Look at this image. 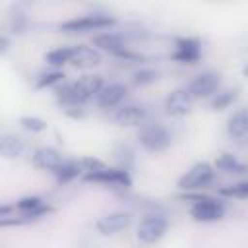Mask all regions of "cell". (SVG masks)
Here are the masks:
<instances>
[{
	"mask_svg": "<svg viewBox=\"0 0 248 248\" xmlns=\"http://www.w3.org/2000/svg\"><path fill=\"white\" fill-rule=\"evenodd\" d=\"M33 161H35L37 167L52 170V172L64 163L62 153L58 149H54V147H41V149H37L35 155H33Z\"/></svg>",
	"mask_w": 248,
	"mask_h": 248,
	"instance_id": "15",
	"label": "cell"
},
{
	"mask_svg": "<svg viewBox=\"0 0 248 248\" xmlns=\"http://www.w3.org/2000/svg\"><path fill=\"white\" fill-rule=\"evenodd\" d=\"M70 64L78 66V68H91L101 64V52L93 46H85V45H78L72 46V58Z\"/></svg>",
	"mask_w": 248,
	"mask_h": 248,
	"instance_id": "12",
	"label": "cell"
},
{
	"mask_svg": "<svg viewBox=\"0 0 248 248\" xmlns=\"http://www.w3.org/2000/svg\"><path fill=\"white\" fill-rule=\"evenodd\" d=\"M167 227H169L167 219H163V217H159V215H151V217H145V219L140 223L136 234H138V238H140L141 242L153 244V242H157V240H161V238L165 236Z\"/></svg>",
	"mask_w": 248,
	"mask_h": 248,
	"instance_id": "6",
	"label": "cell"
},
{
	"mask_svg": "<svg viewBox=\"0 0 248 248\" xmlns=\"http://www.w3.org/2000/svg\"><path fill=\"white\" fill-rule=\"evenodd\" d=\"M25 151V143L17 136H2L0 138V155L8 159H17Z\"/></svg>",
	"mask_w": 248,
	"mask_h": 248,
	"instance_id": "18",
	"label": "cell"
},
{
	"mask_svg": "<svg viewBox=\"0 0 248 248\" xmlns=\"http://www.w3.org/2000/svg\"><path fill=\"white\" fill-rule=\"evenodd\" d=\"M219 194H223V196H231V198H240V200H244L246 196H248V182H238V184H231V186H225V188H221L219 190Z\"/></svg>",
	"mask_w": 248,
	"mask_h": 248,
	"instance_id": "23",
	"label": "cell"
},
{
	"mask_svg": "<svg viewBox=\"0 0 248 248\" xmlns=\"http://www.w3.org/2000/svg\"><path fill=\"white\" fill-rule=\"evenodd\" d=\"M213 178V167L209 163H196L190 170H186L180 180H178V186L182 190H198L205 184H209Z\"/></svg>",
	"mask_w": 248,
	"mask_h": 248,
	"instance_id": "4",
	"label": "cell"
},
{
	"mask_svg": "<svg viewBox=\"0 0 248 248\" xmlns=\"http://www.w3.org/2000/svg\"><path fill=\"white\" fill-rule=\"evenodd\" d=\"M83 178L87 182H103V184H114V186H124V188H128L132 184L128 170L110 169V167H105L103 170H97V172H87V174H83Z\"/></svg>",
	"mask_w": 248,
	"mask_h": 248,
	"instance_id": "8",
	"label": "cell"
},
{
	"mask_svg": "<svg viewBox=\"0 0 248 248\" xmlns=\"http://www.w3.org/2000/svg\"><path fill=\"white\" fill-rule=\"evenodd\" d=\"M46 62L50 66H62V64H68L70 58H72V46H58L50 52H46Z\"/></svg>",
	"mask_w": 248,
	"mask_h": 248,
	"instance_id": "20",
	"label": "cell"
},
{
	"mask_svg": "<svg viewBox=\"0 0 248 248\" xmlns=\"http://www.w3.org/2000/svg\"><path fill=\"white\" fill-rule=\"evenodd\" d=\"M227 132H229L234 140H244V138H246V134H248V114H246V108H238V110L229 118Z\"/></svg>",
	"mask_w": 248,
	"mask_h": 248,
	"instance_id": "17",
	"label": "cell"
},
{
	"mask_svg": "<svg viewBox=\"0 0 248 248\" xmlns=\"http://www.w3.org/2000/svg\"><path fill=\"white\" fill-rule=\"evenodd\" d=\"M62 78H64V74H62V72H48V74H43V76L39 78V81H37V89L50 87V85H54V83L62 81Z\"/></svg>",
	"mask_w": 248,
	"mask_h": 248,
	"instance_id": "26",
	"label": "cell"
},
{
	"mask_svg": "<svg viewBox=\"0 0 248 248\" xmlns=\"http://www.w3.org/2000/svg\"><path fill=\"white\" fill-rule=\"evenodd\" d=\"M221 87V76L215 72H203L200 76H196L190 85H188V95L192 99H200V97H209L213 95L217 89Z\"/></svg>",
	"mask_w": 248,
	"mask_h": 248,
	"instance_id": "5",
	"label": "cell"
},
{
	"mask_svg": "<svg viewBox=\"0 0 248 248\" xmlns=\"http://www.w3.org/2000/svg\"><path fill=\"white\" fill-rule=\"evenodd\" d=\"M8 46H10V41H8L6 37H0V54H2V52H6V50H8Z\"/></svg>",
	"mask_w": 248,
	"mask_h": 248,
	"instance_id": "27",
	"label": "cell"
},
{
	"mask_svg": "<svg viewBox=\"0 0 248 248\" xmlns=\"http://www.w3.org/2000/svg\"><path fill=\"white\" fill-rule=\"evenodd\" d=\"M19 124L25 130H29V132H43V130H46V122L43 118H39V116H21Z\"/></svg>",
	"mask_w": 248,
	"mask_h": 248,
	"instance_id": "24",
	"label": "cell"
},
{
	"mask_svg": "<svg viewBox=\"0 0 248 248\" xmlns=\"http://www.w3.org/2000/svg\"><path fill=\"white\" fill-rule=\"evenodd\" d=\"M145 120V108L140 105H126L114 112V122L118 126H140Z\"/></svg>",
	"mask_w": 248,
	"mask_h": 248,
	"instance_id": "13",
	"label": "cell"
},
{
	"mask_svg": "<svg viewBox=\"0 0 248 248\" xmlns=\"http://www.w3.org/2000/svg\"><path fill=\"white\" fill-rule=\"evenodd\" d=\"M12 211V205H0V217H6Z\"/></svg>",
	"mask_w": 248,
	"mask_h": 248,
	"instance_id": "28",
	"label": "cell"
},
{
	"mask_svg": "<svg viewBox=\"0 0 248 248\" xmlns=\"http://www.w3.org/2000/svg\"><path fill=\"white\" fill-rule=\"evenodd\" d=\"M138 140L140 143L147 149V151H153V153H159V151H165L170 143V134L167 132L165 126H161L159 122H151V124H143L140 128V134H138Z\"/></svg>",
	"mask_w": 248,
	"mask_h": 248,
	"instance_id": "2",
	"label": "cell"
},
{
	"mask_svg": "<svg viewBox=\"0 0 248 248\" xmlns=\"http://www.w3.org/2000/svg\"><path fill=\"white\" fill-rule=\"evenodd\" d=\"M110 25H114L112 17L101 16V14H93V16H81V17H74V19H68V21L60 23V31H66V33H85V31L107 29Z\"/></svg>",
	"mask_w": 248,
	"mask_h": 248,
	"instance_id": "3",
	"label": "cell"
},
{
	"mask_svg": "<svg viewBox=\"0 0 248 248\" xmlns=\"http://www.w3.org/2000/svg\"><path fill=\"white\" fill-rule=\"evenodd\" d=\"M190 215H192V219L203 221V223H207V221H217V219H223V215H225V205H223L221 202H217V200L205 196L202 202H196V203L192 205Z\"/></svg>",
	"mask_w": 248,
	"mask_h": 248,
	"instance_id": "7",
	"label": "cell"
},
{
	"mask_svg": "<svg viewBox=\"0 0 248 248\" xmlns=\"http://www.w3.org/2000/svg\"><path fill=\"white\" fill-rule=\"evenodd\" d=\"M95 97H97L99 107H103V108L116 107L126 97V85H122V83H110V85L103 87Z\"/></svg>",
	"mask_w": 248,
	"mask_h": 248,
	"instance_id": "14",
	"label": "cell"
},
{
	"mask_svg": "<svg viewBox=\"0 0 248 248\" xmlns=\"http://www.w3.org/2000/svg\"><path fill=\"white\" fill-rule=\"evenodd\" d=\"M157 76L159 74L155 70H138L132 79H134L136 85H147V83H153L157 79Z\"/></svg>",
	"mask_w": 248,
	"mask_h": 248,
	"instance_id": "25",
	"label": "cell"
},
{
	"mask_svg": "<svg viewBox=\"0 0 248 248\" xmlns=\"http://www.w3.org/2000/svg\"><path fill=\"white\" fill-rule=\"evenodd\" d=\"M130 225V215L128 213H122V211H116V213H108V215H103L95 227L101 234H114L118 231H124L126 227Z\"/></svg>",
	"mask_w": 248,
	"mask_h": 248,
	"instance_id": "11",
	"label": "cell"
},
{
	"mask_svg": "<svg viewBox=\"0 0 248 248\" xmlns=\"http://www.w3.org/2000/svg\"><path fill=\"white\" fill-rule=\"evenodd\" d=\"M238 97V89H227V91H221L213 97L211 101V107L213 110H225L229 105H232V101Z\"/></svg>",
	"mask_w": 248,
	"mask_h": 248,
	"instance_id": "22",
	"label": "cell"
},
{
	"mask_svg": "<svg viewBox=\"0 0 248 248\" xmlns=\"http://www.w3.org/2000/svg\"><path fill=\"white\" fill-rule=\"evenodd\" d=\"M165 108L170 116H184L192 110V97L186 89H176L165 99Z\"/></svg>",
	"mask_w": 248,
	"mask_h": 248,
	"instance_id": "10",
	"label": "cell"
},
{
	"mask_svg": "<svg viewBox=\"0 0 248 248\" xmlns=\"http://www.w3.org/2000/svg\"><path fill=\"white\" fill-rule=\"evenodd\" d=\"M54 172H56L58 182H70V180H74L76 176H79L81 169H79V165H78V163L70 161V163H62Z\"/></svg>",
	"mask_w": 248,
	"mask_h": 248,
	"instance_id": "21",
	"label": "cell"
},
{
	"mask_svg": "<svg viewBox=\"0 0 248 248\" xmlns=\"http://www.w3.org/2000/svg\"><path fill=\"white\" fill-rule=\"evenodd\" d=\"M101 89H103L101 76H83L70 85H62L56 91V97L64 105H81L89 101L93 95H97Z\"/></svg>",
	"mask_w": 248,
	"mask_h": 248,
	"instance_id": "1",
	"label": "cell"
},
{
	"mask_svg": "<svg viewBox=\"0 0 248 248\" xmlns=\"http://www.w3.org/2000/svg\"><path fill=\"white\" fill-rule=\"evenodd\" d=\"M202 56V45L198 39H178L172 58L182 64H196Z\"/></svg>",
	"mask_w": 248,
	"mask_h": 248,
	"instance_id": "9",
	"label": "cell"
},
{
	"mask_svg": "<svg viewBox=\"0 0 248 248\" xmlns=\"http://www.w3.org/2000/svg\"><path fill=\"white\" fill-rule=\"evenodd\" d=\"M215 167L221 169V170H225V172H236V174H240V172L246 170V167H244L234 155H231V153L219 155V157L215 159Z\"/></svg>",
	"mask_w": 248,
	"mask_h": 248,
	"instance_id": "19",
	"label": "cell"
},
{
	"mask_svg": "<svg viewBox=\"0 0 248 248\" xmlns=\"http://www.w3.org/2000/svg\"><path fill=\"white\" fill-rule=\"evenodd\" d=\"M93 45L101 50H107L114 56H120L124 50H126V45L122 41L120 35H114V33H101L97 37H93Z\"/></svg>",
	"mask_w": 248,
	"mask_h": 248,
	"instance_id": "16",
	"label": "cell"
}]
</instances>
